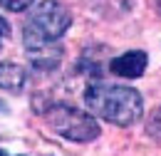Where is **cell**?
Listing matches in <instances>:
<instances>
[{"mask_svg":"<svg viewBox=\"0 0 161 156\" xmlns=\"http://www.w3.org/2000/svg\"><path fill=\"white\" fill-rule=\"evenodd\" d=\"M156 10H159V15H161V0H156Z\"/></svg>","mask_w":161,"mask_h":156,"instance_id":"obj_10","label":"cell"},{"mask_svg":"<svg viewBox=\"0 0 161 156\" xmlns=\"http://www.w3.org/2000/svg\"><path fill=\"white\" fill-rule=\"evenodd\" d=\"M146 64H149V55L141 52V50H129L119 57L109 59V72L117 75V77H124V79H136L146 72Z\"/></svg>","mask_w":161,"mask_h":156,"instance_id":"obj_4","label":"cell"},{"mask_svg":"<svg viewBox=\"0 0 161 156\" xmlns=\"http://www.w3.org/2000/svg\"><path fill=\"white\" fill-rule=\"evenodd\" d=\"M0 156H8V154H5V151H3V149H0Z\"/></svg>","mask_w":161,"mask_h":156,"instance_id":"obj_11","label":"cell"},{"mask_svg":"<svg viewBox=\"0 0 161 156\" xmlns=\"http://www.w3.org/2000/svg\"><path fill=\"white\" fill-rule=\"evenodd\" d=\"M146 131H149V136L161 141V107L149 117V124H146Z\"/></svg>","mask_w":161,"mask_h":156,"instance_id":"obj_7","label":"cell"},{"mask_svg":"<svg viewBox=\"0 0 161 156\" xmlns=\"http://www.w3.org/2000/svg\"><path fill=\"white\" fill-rule=\"evenodd\" d=\"M84 104L92 114H97L109 124H117V126H131L144 117L141 94L126 84L92 82L84 89Z\"/></svg>","mask_w":161,"mask_h":156,"instance_id":"obj_1","label":"cell"},{"mask_svg":"<svg viewBox=\"0 0 161 156\" xmlns=\"http://www.w3.org/2000/svg\"><path fill=\"white\" fill-rule=\"evenodd\" d=\"M45 119L50 124V129H55L62 139L75 141V144H87L92 139L99 136V124L89 112L77 109L72 104H52Z\"/></svg>","mask_w":161,"mask_h":156,"instance_id":"obj_3","label":"cell"},{"mask_svg":"<svg viewBox=\"0 0 161 156\" xmlns=\"http://www.w3.org/2000/svg\"><path fill=\"white\" fill-rule=\"evenodd\" d=\"M27 55H30L32 67H37V70H52V67L60 64V59H62V47L60 45H50V47H42V50H32Z\"/></svg>","mask_w":161,"mask_h":156,"instance_id":"obj_6","label":"cell"},{"mask_svg":"<svg viewBox=\"0 0 161 156\" xmlns=\"http://www.w3.org/2000/svg\"><path fill=\"white\" fill-rule=\"evenodd\" d=\"M30 5H35V0H0V8L3 10H10V13H22Z\"/></svg>","mask_w":161,"mask_h":156,"instance_id":"obj_8","label":"cell"},{"mask_svg":"<svg viewBox=\"0 0 161 156\" xmlns=\"http://www.w3.org/2000/svg\"><path fill=\"white\" fill-rule=\"evenodd\" d=\"M69 25H72V15L60 0H42L30 8L22 22V45L27 52L50 47L60 37H64Z\"/></svg>","mask_w":161,"mask_h":156,"instance_id":"obj_2","label":"cell"},{"mask_svg":"<svg viewBox=\"0 0 161 156\" xmlns=\"http://www.w3.org/2000/svg\"><path fill=\"white\" fill-rule=\"evenodd\" d=\"M0 37H10V25L5 18H0Z\"/></svg>","mask_w":161,"mask_h":156,"instance_id":"obj_9","label":"cell"},{"mask_svg":"<svg viewBox=\"0 0 161 156\" xmlns=\"http://www.w3.org/2000/svg\"><path fill=\"white\" fill-rule=\"evenodd\" d=\"M27 84V70L15 62H0V89L20 94Z\"/></svg>","mask_w":161,"mask_h":156,"instance_id":"obj_5","label":"cell"}]
</instances>
